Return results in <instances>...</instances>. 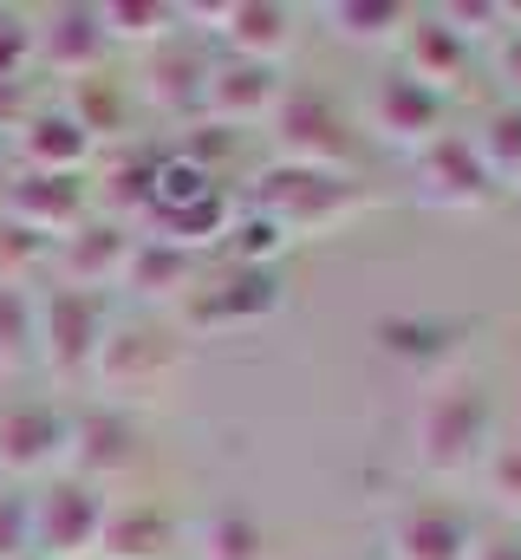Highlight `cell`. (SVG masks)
Here are the masks:
<instances>
[{
  "mask_svg": "<svg viewBox=\"0 0 521 560\" xmlns=\"http://www.w3.org/2000/svg\"><path fill=\"white\" fill-rule=\"evenodd\" d=\"M489 436H496V398L476 378L450 372L424 392V405L410 418V456L424 476L450 482V476H470L489 463V450H496Z\"/></svg>",
  "mask_w": 521,
  "mask_h": 560,
  "instance_id": "6da1fadb",
  "label": "cell"
},
{
  "mask_svg": "<svg viewBox=\"0 0 521 560\" xmlns=\"http://www.w3.org/2000/svg\"><path fill=\"white\" fill-rule=\"evenodd\" d=\"M366 183L359 176H339V170H306V163H267L255 183H248V209L267 215L287 242H313V235H333L339 222H352L366 209Z\"/></svg>",
  "mask_w": 521,
  "mask_h": 560,
  "instance_id": "7a4b0ae2",
  "label": "cell"
},
{
  "mask_svg": "<svg viewBox=\"0 0 521 560\" xmlns=\"http://www.w3.org/2000/svg\"><path fill=\"white\" fill-rule=\"evenodd\" d=\"M183 365H189V352H183L176 332H163L150 319H125V326H105V346L92 359V385L105 392V405L130 411V405L170 398V385L183 378Z\"/></svg>",
  "mask_w": 521,
  "mask_h": 560,
  "instance_id": "3957f363",
  "label": "cell"
},
{
  "mask_svg": "<svg viewBox=\"0 0 521 560\" xmlns=\"http://www.w3.org/2000/svg\"><path fill=\"white\" fill-rule=\"evenodd\" d=\"M267 125H274L280 163H306V170H339V176H352V163H359V131H352V118H346V105H339L333 92H320V85H287Z\"/></svg>",
  "mask_w": 521,
  "mask_h": 560,
  "instance_id": "277c9868",
  "label": "cell"
},
{
  "mask_svg": "<svg viewBox=\"0 0 521 560\" xmlns=\"http://www.w3.org/2000/svg\"><path fill=\"white\" fill-rule=\"evenodd\" d=\"M105 306L99 293H79V287H46L33 293V332H39V365L59 378V385H79L92 378V359L105 346Z\"/></svg>",
  "mask_w": 521,
  "mask_h": 560,
  "instance_id": "5b68a950",
  "label": "cell"
},
{
  "mask_svg": "<svg viewBox=\"0 0 521 560\" xmlns=\"http://www.w3.org/2000/svg\"><path fill=\"white\" fill-rule=\"evenodd\" d=\"M112 495L79 482V476H53L33 489V555L39 560H92L105 535Z\"/></svg>",
  "mask_w": 521,
  "mask_h": 560,
  "instance_id": "8992f818",
  "label": "cell"
},
{
  "mask_svg": "<svg viewBox=\"0 0 521 560\" xmlns=\"http://www.w3.org/2000/svg\"><path fill=\"white\" fill-rule=\"evenodd\" d=\"M280 300H287V287L274 268H216V275H202L183 300H176V313H183V326L189 332H229V326H260V319H274L280 313Z\"/></svg>",
  "mask_w": 521,
  "mask_h": 560,
  "instance_id": "52a82bcc",
  "label": "cell"
},
{
  "mask_svg": "<svg viewBox=\"0 0 521 560\" xmlns=\"http://www.w3.org/2000/svg\"><path fill=\"white\" fill-rule=\"evenodd\" d=\"M410 196H417L424 209L463 215V209H489V202L502 196V183L489 176V163L476 156V143L456 138V131H443L430 150L410 156Z\"/></svg>",
  "mask_w": 521,
  "mask_h": 560,
  "instance_id": "ba28073f",
  "label": "cell"
},
{
  "mask_svg": "<svg viewBox=\"0 0 521 560\" xmlns=\"http://www.w3.org/2000/svg\"><path fill=\"white\" fill-rule=\"evenodd\" d=\"M137 463H143V430H137L130 411L85 405L72 418V430H66V476H79L92 489H112V482H125Z\"/></svg>",
  "mask_w": 521,
  "mask_h": 560,
  "instance_id": "9c48e42d",
  "label": "cell"
},
{
  "mask_svg": "<svg viewBox=\"0 0 521 560\" xmlns=\"http://www.w3.org/2000/svg\"><path fill=\"white\" fill-rule=\"evenodd\" d=\"M443 125H450V98L417 85L410 72H385L372 85V98H366V131L379 143H391V150H404V156L430 150L443 138Z\"/></svg>",
  "mask_w": 521,
  "mask_h": 560,
  "instance_id": "30bf717a",
  "label": "cell"
},
{
  "mask_svg": "<svg viewBox=\"0 0 521 560\" xmlns=\"http://www.w3.org/2000/svg\"><path fill=\"white\" fill-rule=\"evenodd\" d=\"M85 209H92V189H85L79 176L20 170V176H7V189H0V222H20V229H33V235L53 242V248L85 229Z\"/></svg>",
  "mask_w": 521,
  "mask_h": 560,
  "instance_id": "8fae6325",
  "label": "cell"
},
{
  "mask_svg": "<svg viewBox=\"0 0 521 560\" xmlns=\"http://www.w3.org/2000/svg\"><path fill=\"white\" fill-rule=\"evenodd\" d=\"M189 20H209L222 39H229V59H248V66H274L293 52V33H300V13L280 7V0H216V7H183Z\"/></svg>",
  "mask_w": 521,
  "mask_h": 560,
  "instance_id": "7c38bea8",
  "label": "cell"
},
{
  "mask_svg": "<svg viewBox=\"0 0 521 560\" xmlns=\"http://www.w3.org/2000/svg\"><path fill=\"white\" fill-rule=\"evenodd\" d=\"M105 26H99V7L85 0H59L46 13H33V66L39 72H59V79H92L105 72Z\"/></svg>",
  "mask_w": 521,
  "mask_h": 560,
  "instance_id": "4fadbf2b",
  "label": "cell"
},
{
  "mask_svg": "<svg viewBox=\"0 0 521 560\" xmlns=\"http://www.w3.org/2000/svg\"><path fill=\"white\" fill-rule=\"evenodd\" d=\"M66 430L72 418L53 398H0V469L7 476H39L66 463Z\"/></svg>",
  "mask_w": 521,
  "mask_h": 560,
  "instance_id": "5bb4252c",
  "label": "cell"
},
{
  "mask_svg": "<svg viewBox=\"0 0 521 560\" xmlns=\"http://www.w3.org/2000/svg\"><path fill=\"white\" fill-rule=\"evenodd\" d=\"M470 346V319H450V313H397V319H379V352L397 359L404 372L417 378H450V365L463 359Z\"/></svg>",
  "mask_w": 521,
  "mask_h": 560,
  "instance_id": "9a60e30c",
  "label": "cell"
},
{
  "mask_svg": "<svg viewBox=\"0 0 521 560\" xmlns=\"http://www.w3.org/2000/svg\"><path fill=\"white\" fill-rule=\"evenodd\" d=\"M287 79L274 66H248V59H209V85H202V125L242 131V125H267L280 105Z\"/></svg>",
  "mask_w": 521,
  "mask_h": 560,
  "instance_id": "2e32d148",
  "label": "cell"
},
{
  "mask_svg": "<svg viewBox=\"0 0 521 560\" xmlns=\"http://www.w3.org/2000/svg\"><path fill=\"white\" fill-rule=\"evenodd\" d=\"M385 548H391V560H470L476 528H470V515H463L456 502L424 495V502H404V509L391 515Z\"/></svg>",
  "mask_w": 521,
  "mask_h": 560,
  "instance_id": "e0dca14e",
  "label": "cell"
},
{
  "mask_svg": "<svg viewBox=\"0 0 521 560\" xmlns=\"http://www.w3.org/2000/svg\"><path fill=\"white\" fill-rule=\"evenodd\" d=\"M137 248L130 222H112V215H85L79 235H66L53 248V275L59 287H79V293H99V287H118L125 280V261Z\"/></svg>",
  "mask_w": 521,
  "mask_h": 560,
  "instance_id": "ac0fdd59",
  "label": "cell"
},
{
  "mask_svg": "<svg viewBox=\"0 0 521 560\" xmlns=\"http://www.w3.org/2000/svg\"><path fill=\"white\" fill-rule=\"evenodd\" d=\"M202 85H209V59L189 46V33L163 39L157 52H143V72H137V98L163 118H189L202 112Z\"/></svg>",
  "mask_w": 521,
  "mask_h": 560,
  "instance_id": "d6986e66",
  "label": "cell"
},
{
  "mask_svg": "<svg viewBox=\"0 0 521 560\" xmlns=\"http://www.w3.org/2000/svg\"><path fill=\"white\" fill-rule=\"evenodd\" d=\"M13 156H20L26 170H39V176H85V163L99 156V138H92L66 105H39V112L20 125Z\"/></svg>",
  "mask_w": 521,
  "mask_h": 560,
  "instance_id": "ffe728a7",
  "label": "cell"
},
{
  "mask_svg": "<svg viewBox=\"0 0 521 560\" xmlns=\"http://www.w3.org/2000/svg\"><path fill=\"white\" fill-rule=\"evenodd\" d=\"M397 72H410L417 85H430V92H456L463 85V72H470V46L437 20V13H410V26L397 33Z\"/></svg>",
  "mask_w": 521,
  "mask_h": 560,
  "instance_id": "44dd1931",
  "label": "cell"
},
{
  "mask_svg": "<svg viewBox=\"0 0 521 560\" xmlns=\"http://www.w3.org/2000/svg\"><path fill=\"white\" fill-rule=\"evenodd\" d=\"M92 560H176V522L157 502H125V509L112 502Z\"/></svg>",
  "mask_w": 521,
  "mask_h": 560,
  "instance_id": "7402d4cb",
  "label": "cell"
},
{
  "mask_svg": "<svg viewBox=\"0 0 521 560\" xmlns=\"http://www.w3.org/2000/svg\"><path fill=\"white\" fill-rule=\"evenodd\" d=\"M196 280H202V268H196V255H189V248H170V242L137 235V248H130L125 280H118V287L137 293V300H183Z\"/></svg>",
  "mask_w": 521,
  "mask_h": 560,
  "instance_id": "603a6c76",
  "label": "cell"
},
{
  "mask_svg": "<svg viewBox=\"0 0 521 560\" xmlns=\"http://www.w3.org/2000/svg\"><path fill=\"white\" fill-rule=\"evenodd\" d=\"M183 20H189V13H183L176 0H105V7H99L105 39H118V46H143V52H157L163 39H176Z\"/></svg>",
  "mask_w": 521,
  "mask_h": 560,
  "instance_id": "cb8c5ba5",
  "label": "cell"
},
{
  "mask_svg": "<svg viewBox=\"0 0 521 560\" xmlns=\"http://www.w3.org/2000/svg\"><path fill=\"white\" fill-rule=\"evenodd\" d=\"M320 20L346 46H397V33L410 26V7L404 0H326Z\"/></svg>",
  "mask_w": 521,
  "mask_h": 560,
  "instance_id": "d4e9b609",
  "label": "cell"
},
{
  "mask_svg": "<svg viewBox=\"0 0 521 560\" xmlns=\"http://www.w3.org/2000/svg\"><path fill=\"white\" fill-rule=\"evenodd\" d=\"M216 196H222V176H209L183 150L157 156V170H150V215H189V209H202Z\"/></svg>",
  "mask_w": 521,
  "mask_h": 560,
  "instance_id": "484cf974",
  "label": "cell"
},
{
  "mask_svg": "<svg viewBox=\"0 0 521 560\" xmlns=\"http://www.w3.org/2000/svg\"><path fill=\"white\" fill-rule=\"evenodd\" d=\"M39 359V332H33V293L0 280V378H20Z\"/></svg>",
  "mask_w": 521,
  "mask_h": 560,
  "instance_id": "4316f807",
  "label": "cell"
},
{
  "mask_svg": "<svg viewBox=\"0 0 521 560\" xmlns=\"http://www.w3.org/2000/svg\"><path fill=\"white\" fill-rule=\"evenodd\" d=\"M196 560H267V535H260L255 515L216 509V515L196 528Z\"/></svg>",
  "mask_w": 521,
  "mask_h": 560,
  "instance_id": "83f0119b",
  "label": "cell"
},
{
  "mask_svg": "<svg viewBox=\"0 0 521 560\" xmlns=\"http://www.w3.org/2000/svg\"><path fill=\"white\" fill-rule=\"evenodd\" d=\"M72 85H79V92H72V105H66V112H72V118H79L92 138H112V131L125 125V112H130V92L118 85V79H112V72L72 79Z\"/></svg>",
  "mask_w": 521,
  "mask_h": 560,
  "instance_id": "f1b7e54d",
  "label": "cell"
},
{
  "mask_svg": "<svg viewBox=\"0 0 521 560\" xmlns=\"http://www.w3.org/2000/svg\"><path fill=\"white\" fill-rule=\"evenodd\" d=\"M470 143H476V156L489 163L496 183H521V105H496Z\"/></svg>",
  "mask_w": 521,
  "mask_h": 560,
  "instance_id": "f546056e",
  "label": "cell"
},
{
  "mask_svg": "<svg viewBox=\"0 0 521 560\" xmlns=\"http://www.w3.org/2000/svg\"><path fill=\"white\" fill-rule=\"evenodd\" d=\"M150 170H157V156H118V163L105 170V183H99L92 196H99V209H105L112 222H125L130 209L150 215Z\"/></svg>",
  "mask_w": 521,
  "mask_h": 560,
  "instance_id": "4dcf8cb0",
  "label": "cell"
},
{
  "mask_svg": "<svg viewBox=\"0 0 521 560\" xmlns=\"http://www.w3.org/2000/svg\"><path fill=\"white\" fill-rule=\"evenodd\" d=\"M287 248H293V242H287L267 215H255V209H242L235 229H229V242H222V255H229L235 268H274Z\"/></svg>",
  "mask_w": 521,
  "mask_h": 560,
  "instance_id": "1f68e13d",
  "label": "cell"
},
{
  "mask_svg": "<svg viewBox=\"0 0 521 560\" xmlns=\"http://www.w3.org/2000/svg\"><path fill=\"white\" fill-rule=\"evenodd\" d=\"M33 555V489L7 482L0 489V560H26Z\"/></svg>",
  "mask_w": 521,
  "mask_h": 560,
  "instance_id": "d6a6232c",
  "label": "cell"
},
{
  "mask_svg": "<svg viewBox=\"0 0 521 560\" xmlns=\"http://www.w3.org/2000/svg\"><path fill=\"white\" fill-rule=\"evenodd\" d=\"M33 66V13L0 7V85H26Z\"/></svg>",
  "mask_w": 521,
  "mask_h": 560,
  "instance_id": "836d02e7",
  "label": "cell"
},
{
  "mask_svg": "<svg viewBox=\"0 0 521 560\" xmlns=\"http://www.w3.org/2000/svg\"><path fill=\"white\" fill-rule=\"evenodd\" d=\"M430 13H437L463 46L483 39V33H502V26H509V7H496V0H443V7H430Z\"/></svg>",
  "mask_w": 521,
  "mask_h": 560,
  "instance_id": "e575fe53",
  "label": "cell"
},
{
  "mask_svg": "<svg viewBox=\"0 0 521 560\" xmlns=\"http://www.w3.org/2000/svg\"><path fill=\"white\" fill-rule=\"evenodd\" d=\"M33 261H53V242H39L33 229H20V222H0V280H20L33 275Z\"/></svg>",
  "mask_w": 521,
  "mask_h": 560,
  "instance_id": "d590c367",
  "label": "cell"
},
{
  "mask_svg": "<svg viewBox=\"0 0 521 560\" xmlns=\"http://www.w3.org/2000/svg\"><path fill=\"white\" fill-rule=\"evenodd\" d=\"M483 476H489V495H496L509 515H521V443H496L489 463H483Z\"/></svg>",
  "mask_w": 521,
  "mask_h": 560,
  "instance_id": "8d00e7d4",
  "label": "cell"
},
{
  "mask_svg": "<svg viewBox=\"0 0 521 560\" xmlns=\"http://www.w3.org/2000/svg\"><path fill=\"white\" fill-rule=\"evenodd\" d=\"M33 112H39V105L26 98V85H0V138H7V143L20 138V125H26Z\"/></svg>",
  "mask_w": 521,
  "mask_h": 560,
  "instance_id": "74e56055",
  "label": "cell"
},
{
  "mask_svg": "<svg viewBox=\"0 0 521 560\" xmlns=\"http://www.w3.org/2000/svg\"><path fill=\"white\" fill-rule=\"evenodd\" d=\"M470 560H521V535H489L470 548Z\"/></svg>",
  "mask_w": 521,
  "mask_h": 560,
  "instance_id": "f35d334b",
  "label": "cell"
},
{
  "mask_svg": "<svg viewBox=\"0 0 521 560\" xmlns=\"http://www.w3.org/2000/svg\"><path fill=\"white\" fill-rule=\"evenodd\" d=\"M502 72L516 79V92H521V33L509 39V46H502ZM516 105H521V98H516Z\"/></svg>",
  "mask_w": 521,
  "mask_h": 560,
  "instance_id": "ab89813d",
  "label": "cell"
},
{
  "mask_svg": "<svg viewBox=\"0 0 521 560\" xmlns=\"http://www.w3.org/2000/svg\"><path fill=\"white\" fill-rule=\"evenodd\" d=\"M516 443H521V405H516Z\"/></svg>",
  "mask_w": 521,
  "mask_h": 560,
  "instance_id": "60d3db41",
  "label": "cell"
},
{
  "mask_svg": "<svg viewBox=\"0 0 521 560\" xmlns=\"http://www.w3.org/2000/svg\"><path fill=\"white\" fill-rule=\"evenodd\" d=\"M26 560H39V555H26Z\"/></svg>",
  "mask_w": 521,
  "mask_h": 560,
  "instance_id": "b9f144b4",
  "label": "cell"
}]
</instances>
